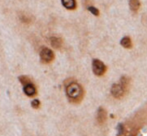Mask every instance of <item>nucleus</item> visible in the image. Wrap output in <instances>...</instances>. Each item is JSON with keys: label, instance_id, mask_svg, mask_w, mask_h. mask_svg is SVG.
Listing matches in <instances>:
<instances>
[{"label": "nucleus", "instance_id": "f257e3e1", "mask_svg": "<svg viewBox=\"0 0 147 136\" xmlns=\"http://www.w3.org/2000/svg\"><path fill=\"white\" fill-rule=\"evenodd\" d=\"M66 95L71 102L77 103L83 97V89L77 82H69L66 85Z\"/></svg>", "mask_w": 147, "mask_h": 136}, {"label": "nucleus", "instance_id": "f03ea898", "mask_svg": "<svg viewBox=\"0 0 147 136\" xmlns=\"http://www.w3.org/2000/svg\"><path fill=\"white\" fill-rule=\"evenodd\" d=\"M128 85V79L126 77H122L120 79L119 83H115L111 86V95L114 98H121L125 94L126 89Z\"/></svg>", "mask_w": 147, "mask_h": 136}, {"label": "nucleus", "instance_id": "7ed1b4c3", "mask_svg": "<svg viewBox=\"0 0 147 136\" xmlns=\"http://www.w3.org/2000/svg\"><path fill=\"white\" fill-rule=\"evenodd\" d=\"M106 65L98 59H94L92 61V71L96 76H102L106 72Z\"/></svg>", "mask_w": 147, "mask_h": 136}, {"label": "nucleus", "instance_id": "20e7f679", "mask_svg": "<svg viewBox=\"0 0 147 136\" xmlns=\"http://www.w3.org/2000/svg\"><path fill=\"white\" fill-rule=\"evenodd\" d=\"M40 58L43 63H50V62H52L53 59H54V53L49 48L44 47V48H42V50L40 51Z\"/></svg>", "mask_w": 147, "mask_h": 136}, {"label": "nucleus", "instance_id": "39448f33", "mask_svg": "<svg viewBox=\"0 0 147 136\" xmlns=\"http://www.w3.org/2000/svg\"><path fill=\"white\" fill-rule=\"evenodd\" d=\"M23 91H24V93H25L27 96H29V97H33V96H35L37 93L36 88H35V86L32 84V82H31V83L26 84V85H24Z\"/></svg>", "mask_w": 147, "mask_h": 136}, {"label": "nucleus", "instance_id": "423d86ee", "mask_svg": "<svg viewBox=\"0 0 147 136\" xmlns=\"http://www.w3.org/2000/svg\"><path fill=\"white\" fill-rule=\"evenodd\" d=\"M105 119H106V111L104 110V108L102 107H99L98 110H97V114H96V120L99 124H102L104 123Z\"/></svg>", "mask_w": 147, "mask_h": 136}, {"label": "nucleus", "instance_id": "0eeeda50", "mask_svg": "<svg viewBox=\"0 0 147 136\" xmlns=\"http://www.w3.org/2000/svg\"><path fill=\"white\" fill-rule=\"evenodd\" d=\"M61 3L68 10H74L77 7L76 0H61Z\"/></svg>", "mask_w": 147, "mask_h": 136}, {"label": "nucleus", "instance_id": "6e6552de", "mask_svg": "<svg viewBox=\"0 0 147 136\" xmlns=\"http://www.w3.org/2000/svg\"><path fill=\"white\" fill-rule=\"evenodd\" d=\"M129 8L132 12H137L140 8V1L139 0H129Z\"/></svg>", "mask_w": 147, "mask_h": 136}, {"label": "nucleus", "instance_id": "1a4fd4ad", "mask_svg": "<svg viewBox=\"0 0 147 136\" xmlns=\"http://www.w3.org/2000/svg\"><path fill=\"white\" fill-rule=\"evenodd\" d=\"M120 44H121V46L124 47V48L129 49L132 47V41L128 36H125L120 40Z\"/></svg>", "mask_w": 147, "mask_h": 136}, {"label": "nucleus", "instance_id": "9d476101", "mask_svg": "<svg viewBox=\"0 0 147 136\" xmlns=\"http://www.w3.org/2000/svg\"><path fill=\"white\" fill-rule=\"evenodd\" d=\"M50 43L52 45V47H54L55 49H59L62 46V40L59 37H51Z\"/></svg>", "mask_w": 147, "mask_h": 136}, {"label": "nucleus", "instance_id": "9b49d317", "mask_svg": "<svg viewBox=\"0 0 147 136\" xmlns=\"http://www.w3.org/2000/svg\"><path fill=\"white\" fill-rule=\"evenodd\" d=\"M20 20H21V22H23V23L25 24H29L31 22V18L29 15H27V14L23 13L20 15Z\"/></svg>", "mask_w": 147, "mask_h": 136}, {"label": "nucleus", "instance_id": "f8f14e48", "mask_svg": "<svg viewBox=\"0 0 147 136\" xmlns=\"http://www.w3.org/2000/svg\"><path fill=\"white\" fill-rule=\"evenodd\" d=\"M18 79H19V81L21 82L23 85H26V84H28V83H31V80L29 79V78L27 77V76H19L18 77Z\"/></svg>", "mask_w": 147, "mask_h": 136}, {"label": "nucleus", "instance_id": "ddd939ff", "mask_svg": "<svg viewBox=\"0 0 147 136\" xmlns=\"http://www.w3.org/2000/svg\"><path fill=\"white\" fill-rule=\"evenodd\" d=\"M87 9H88V11L90 12V13L93 14V15H95V16L99 15V10L97 9L96 7H94V6H88Z\"/></svg>", "mask_w": 147, "mask_h": 136}, {"label": "nucleus", "instance_id": "4468645a", "mask_svg": "<svg viewBox=\"0 0 147 136\" xmlns=\"http://www.w3.org/2000/svg\"><path fill=\"white\" fill-rule=\"evenodd\" d=\"M31 105H32L33 108L37 109V108H39V106H40V101H39L38 99H33L32 102H31Z\"/></svg>", "mask_w": 147, "mask_h": 136}, {"label": "nucleus", "instance_id": "2eb2a0df", "mask_svg": "<svg viewBox=\"0 0 147 136\" xmlns=\"http://www.w3.org/2000/svg\"><path fill=\"white\" fill-rule=\"evenodd\" d=\"M123 129H124V126L122 124H118L117 126V130H118V136H120L123 133Z\"/></svg>", "mask_w": 147, "mask_h": 136}]
</instances>
